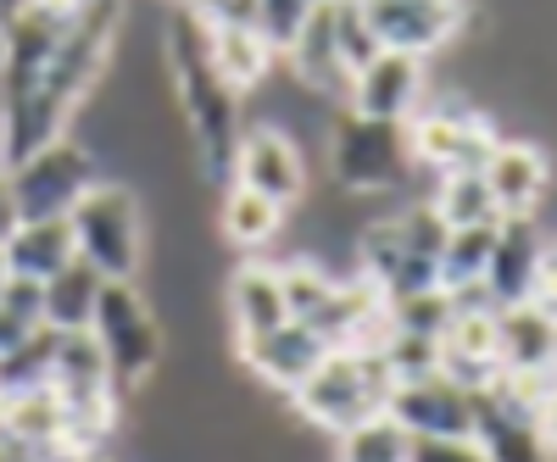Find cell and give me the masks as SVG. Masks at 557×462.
Segmentation results:
<instances>
[{"label":"cell","mask_w":557,"mask_h":462,"mask_svg":"<svg viewBox=\"0 0 557 462\" xmlns=\"http://www.w3.org/2000/svg\"><path fill=\"white\" fill-rule=\"evenodd\" d=\"M162 57H168V78H173L184 134H190V151H196V173H201V184L228 190L246 123H240V96L218 78V67L207 57V23L178 7L162 28Z\"/></svg>","instance_id":"1"},{"label":"cell","mask_w":557,"mask_h":462,"mask_svg":"<svg viewBox=\"0 0 557 462\" xmlns=\"http://www.w3.org/2000/svg\"><path fill=\"white\" fill-rule=\"evenodd\" d=\"M351 246H357V273L368 285H380L385 301L441 290L446 223L435 217L430 201H401L396 212H380V217L357 223Z\"/></svg>","instance_id":"2"},{"label":"cell","mask_w":557,"mask_h":462,"mask_svg":"<svg viewBox=\"0 0 557 462\" xmlns=\"http://www.w3.org/2000/svg\"><path fill=\"white\" fill-rule=\"evenodd\" d=\"M391 390H396V379L380 362V351H330L285 401L301 424H312L323 435H346L368 419H380Z\"/></svg>","instance_id":"3"},{"label":"cell","mask_w":557,"mask_h":462,"mask_svg":"<svg viewBox=\"0 0 557 462\" xmlns=\"http://www.w3.org/2000/svg\"><path fill=\"white\" fill-rule=\"evenodd\" d=\"M73 257L89 262L107 285H134L146 267V212L139 196L117 178H101L73 212H67Z\"/></svg>","instance_id":"4"},{"label":"cell","mask_w":557,"mask_h":462,"mask_svg":"<svg viewBox=\"0 0 557 462\" xmlns=\"http://www.w3.org/2000/svg\"><path fill=\"white\" fill-rule=\"evenodd\" d=\"M330 178L341 184L346 196H407L412 190V146H407V128L401 123H374V117H351L341 112L330 123Z\"/></svg>","instance_id":"5"},{"label":"cell","mask_w":557,"mask_h":462,"mask_svg":"<svg viewBox=\"0 0 557 462\" xmlns=\"http://www.w3.org/2000/svg\"><path fill=\"white\" fill-rule=\"evenodd\" d=\"M89 335H96V346L107 357V374H112L117 396H134L139 385H151L162 357H168L162 317L139 285H107L96 301V317H89Z\"/></svg>","instance_id":"6"},{"label":"cell","mask_w":557,"mask_h":462,"mask_svg":"<svg viewBox=\"0 0 557 462\" xmlns=\"http://www.w3.org/2000/svg\"><path fill=\"white\" fill-rule=\"evenodd\" d=\"M0 173H7L17 223L67 217V212L101 184V162H96V151H89L78 134H62V140H51L45 151L23 157L17 167H0Z\"/></svg>","instance_id":"7"},{"label":"cell","mask_w":557,"mask_h":462,"mask_svg":"<svg viewBox=\"0 0 557 462\" xmlns=\"http://www.w3.org/2000/svg\"><path fill=\"white\" fill-rule=\"evenodd\" d=\"M362 17L374 28L380 51L430 62L435 51L462 34L469 23V0H362Z\"/></svg>","instance_id":"8"},{"label":"cell","mask_w":557,"mask_h":462,"mask_svg":"<svg viewBox=\"0 0 557 462\" xmlns=\"http://www.w3.org/2000/svg\"><path fill=\"white\" fill-rule=\"evenodd\" d=\"M228 184H240V190L273 201V207H301L307 196V151L290 128L278 123H257L240 134V151H235V173Z\"/></svg>","instance_id":"9"},{"label":"cell","mask_w":557,"mask_h":462,"mask_svg":"<svg viewBox=\"0 0 557 462\" xmlns=\"http://www.w3.org/2000/svg\"><path fill=\"white\" fill-rule=\"evenodd\" d=\"M430 101V62L418 57H396V51H380L368 62L351 89H346V112L351 117H374V123H412L418 107Z\"/></svg>","instance_id":"10"},{"label":"cell","mask_w":557,"mask_h":462,"mask_svg":"<svg viewBox=\"0 0 557 462\" xmlns=\"http://www.w3.org/2000/svg\"><path fill=\"white\" fill-rule=\"evenodd\" d=\"M385 412L412 440H469V429H474V396L462 385H451L446 374L401 379L391 390Z\"/></svg>","instance_id":"11"},{"label":"cell","mask_w":557,"mask_h":462,"mask_svg":"<svg viewBox=\"0 0 557 462\" xmlns=\"http://www.w3.org/2000/svg\"><path fill=\"white\" fill-rule=\"evenodd\" d=\"M469 440L485 451V462H552L546 440H541V424H535V407L519 401L502 379L474 396V429H469Z\"/></svg>","instance_id":"12"},{"label":"cell","mask_w":557,"mask_h":462,"mask_svg":"<svg viewBox=\"0 0 557 462\" xmlns=\"http://www.w3.org/2000/svg\"><path fill=\"white\" fill-rule=\"evenodd\" d=\"M541 257H546V240H541L535 217H502V223H496V246H491L485 279H480L496 312L535 296V285H541Z\"/></svg>","instance_id":"13"},{"label":"cell","mask_w":557,"mask_h":462,"mask_svg":"<svg viewBox=\"0 0 557 462\" xmlns=\"http://www.w3.org/2000/svg\"><path fill=\"white\" fill-rule=\"evenodd\" d=\"M235 357H240V367H246L257 385L290 396V390L312 374V367L330 357V346H323L307 323H278V329H268V335H257V340H240Z\"/></svg>","instance_id":"14"},{"label":"cell","mask_w":557,"mask_h":462,"mask_svg":"<svg viewBox=\"0 0 557 462\" xmlns=\"http://www.w3.org/2000/svg\"><path fill=\"white\" fill-rule=\"evenodd\" d=\"M480 178L496 201V217H535V207L552 190V162L535 140H507L502 134V146L491 151Z\"/></svg>","instance_id":"15"},{"label":"cell","mask_w":557,"mask_h":462,"mask_svg":"<svg viewBox=\"0 0 557 462\" xmlns=\"http://www.w3.org/2000/svg\"><path fill=\"white\" fill-rule=\"evenodd\" d=\"M223 307H228V323H235V346L278 329V323H290L285 317V290H278V267L262 262V257H246L235 273H228Z\"/></svg>","instance_id":"16"},{"label":"cell","mask_w":557,"mask_h":462,"mask_svg":"<svg viewBox=\"0 0 557 462\" xmlns=\"http://www.w3.org/2000/svg\"><path fill=\"white\" fill-rule=\"evenodd\" d=\"M557 317L541 301H519L496 312V362L502 374H552Z\"/></svg>","instance_id":"17"},{"label":"cell","mask_w":557,"mask_h":462,"mask_svg":"<svg viewBox=\"0 0 557 462\" xmlns=\"http://www.w3.org/2000/svg\"><path fill=\"white\" fill-rule=\"evenodd\" d=\"M207 57L218 67V78L235 89V96H251V89L268 84L273 73V45L251 28V23H223V28H207Z\"/></svg>","instance_id":"18"},{"label":"cell","mask_w":557,"mask_h":462,"mask_svg":"<svg viewBox=\"0 0 557 462\" xmlns=\"http://www.w3.org/2000/svg\"><path fill=\"white\" fill-rule=\"evenodd\" d=\"M107 279L89 262H67L62 273H51V279L39 285V301H45V329L57 335H84L89 317H96V301H101Z\"/></svg>","instance_id":"19"},{"label":"cell","mask_w":557,"mask_h":462,"mask_svg":"<svg viewBox=\"0 0 557 462\" xmlns=\"http://www.w3.org/2000/svg\"><path fill=\"white\" fill-rule=\"evenodd\" d=\"M7 257V273L12 279H28V285H45L51 273H62L73 262V235H67V217H51V223H17L12 240L0 246Z\"/></svg>","instance_id":"20"},{"label":"cell","mask_w":557,"mask_h":462,"mask_svg":"<svg viewBox=\"0 0 557 462\" xmlns=\"http://www.w3.org/2000/svg\"><path fill=\"white\" fill-rule=\"evenodd\" d=\"M285 207H273V201H262V196H251V190H240V184H228L223 190V207H218V235L235 246V251H246V257H257L262 246H273L278 240V228H285Z\"/></svg>","instance_id":"21"},{"label":"cell","mask_w":557,"mask_h":462,"mask_svg":"<svg viewBox=\"0 0 557 462\" xmlns=\"http://www.w3.org/2000/svg\"><path fill=\"white\" fill-rule=\"evenodd\" d=\"M335 273L330 267H318L312 257H296V262H285L278 267V290H285V317L290 323H307V329L318 335L323 329V317H330V307H335Z\"/></svg>","instance_id":"22"},{"label":"cell","mask_w":557,"mask_h":462,"mask_svg":"<svg viewBox=\"0 0 557 462\" xmlns=\"http://www.w3.org/2000/svg\"><path fill=\"white\" fill-rule=\"evenodd\" d=\"M430 207L446 228H480V223H502L496 217V201L485 190L480 173H451V178H435L430 190Z\"/></svg>","instance_id":"23"},{"label":"cell","mask_w":557,"mask_h":462,"mask_svg":"<svg viewBox=\"0 0 557 462\" xmlns=\"http://www.w3.org/2000/svg\"><path fill=\"white\" fill-rule=\"evenodd\" d=\"M51 362H57V329H39L17 351H7L0 357V401L51 390Z\"/></svg>","instance_id":"24"},{"label":"cell","mask_w":557,"mask_h":462,"mask_svg":"<svg viewBox=\"0 0 557 462\" xmlns=\"http://www.w3.org/2000/svg\"><path fill=\"white\" fill-rule=\"evenodd\" d=\"M496 246V223L480 228H446V246H441V290H469L485 279V262Z\"/></svg>","instance_id":"25"},{"label":"cell","mask_w":557,"mask_h":462,"mask_svg":"<svg viewBox=\"0 0 557 462\" xmlns=\"http://www.w3.org/2000/svg\"><path fill=\"white\" fill-rule=\"evenodd\" d=\"M407 457H412V435L391 419V412L335 435V462H407Z\"/></svg>","instance_id":"26"},{"label":"cell","mask_w":557,"mask_h":462,"mask_svg":"<svg viewBox=\"0 0 557 462\" xmlns=\"http://www.w3.org/2000/svg\"><path fill=\"white\" fill-rule=\"evenodd\" d=\"M45 329V301H39V285L28 279H12L7 273V285H0V357L17 351L28 335Z\"/></svg>","instance_id":"27"},{"label":"cell","mask_w":557,"mask_h":462,"mask_svg":"<svg viewBox=\"0 0 557 462\" xmlns=\"http://www.w3.org/2000/svg\"><path fill=\"white\" fill-rule=\"evenodd\" d=\"M391 335H418V340H441L451 323V296L446 290H424V296H396L385 301Z\"/></svg>","instance_id":"28"},{"label":"cell","mask_w":557,"mask_h":462,"mask_svg":"<svg viewBox=\"0 0 557 462\" xmlns=\"http://www.w3.org/2000/svg\"><path fill=\"white\" fill-rule=\"evenodd\" d=\"M335 39H341V62H346L351 78L380 57V39L362 17V0H335Z\"/></svg>","instance_id":"29"},{"label":"cell","mask_w":557,"mask_h":462,"mask_svg":"<svg viewBox=\"0 0 557 462\" xmlns=\"http://www.w3.org/2000/svg\"><path fill=\"white\" fill-rule=\"evenodd\" d=\"M407 462H485V451L474 440H412Z\"/></svg>","instance_id":"30"},{"label":"cell","mask_w":557,"mask_h":462,"mask_svg":"<svg viewBox=\"0 0 557 462\" xmlns=\"http://www.w3.org/2000/svg\"><path fill=\"white\" fill-rule=\"evenodd\" d=\"M535 424H541V440H546V457L557 462V390L541 401V412H535Z\"/></svg>","instance_id":"31"},{"label":"cell","mask_w":557,"mask_h":462,"mask_svg":"<svg viewBox=\"0 0 557 462\" xmlns=\"http://www.w3.org/2000/svg\"><path fill=\"white\" fill-rule=\"evenodd\" d=\"M12 228H17V207H12V190H7V173H0V246L12 240Z\"/></svg>","instance_id":"32"},{"label":"cell","mask_w":557,"mask_h":462,"mask_svg":"<svg viewBox=\"0 0 557 462\" xmlns=\"http://www.w3.org/2000/svg\"><path fill=\"white\" fill-rule=\"evenodd\" d=\"M0 285H7V257H0Z\"/></svg>","instance_id":"33"},{"label":"cell","mask_w":557,"mask_h":462,"mask_svg":"<svg viewBox=\"0 0 557 462\" xmlns=\"http://www.w3.org/2000/svg\"><path fill=\"white\" fill-rule=\"evenodd\" d=\"M84 462H112V457H101V451H96V457H84Z\"/></svg>","instance_id":"34"},{"label":"cell","mask_w":557,"mask_h":462,"mask_svg":"<svg viewBox=\"0 0 557 462\" xmlns=\"http://www.w3.org/2000/svg\"><path fill=\"white\" fill-rule=\"evenodd\" d=\"M552 374H557V346H552Z\"/></svg>","instance_id":"35"}]
</instances>
